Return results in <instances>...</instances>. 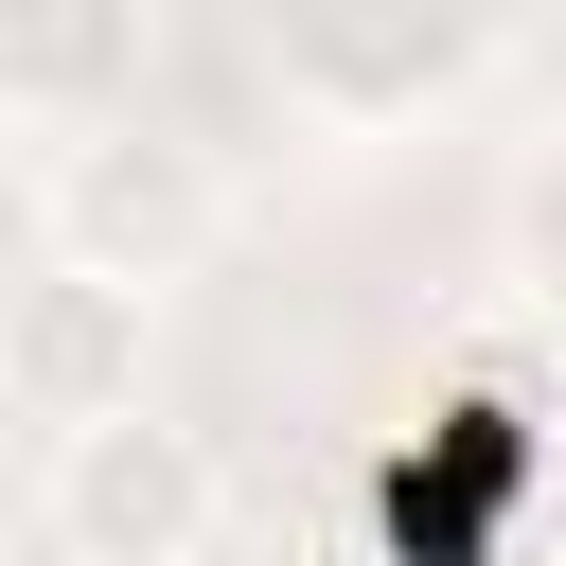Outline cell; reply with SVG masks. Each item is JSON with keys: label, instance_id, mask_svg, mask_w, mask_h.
I'll use <instances>...</instances> for the list:
<instances>
[{"label": "cell", "instance_id": "obj_1", "mask_svg": "<svg viewBox=\"0 0 566 566\" xmlns=\"http://www.w3.org/2000/svg\"><path fill=\"white\" fill-rule=\"evenodd\" d=\"M212 248H230V159H212V142H177L159 106L53 142V177H35V265H71V283H106V301L159 318L177 283H212Z\"/></svg>", "mask_w": 566, "mask_h": 566}, {"label": "cell", "instance_id": "obj_2", "mask_svg": "<svg viewBox=\"0 0 566 566\" xmlns=\"http://www.w3.org/2000/svg\"><path fill=\"white\" fill-rule=\"evenodd\" d=\"M248 53L318 142H407L513 53V0H248Z\"/></svg>", "mask_w": 566, "mask_h": 566}, {"label": "cell", "instance_id": "obj_3", "mask_svg": "<svg viewBox=\"0 0 566 566\" xmlns=\"http://www.w3.org/2000/svg\"><path fill=\"white\" fill-rule=\"evenodd\" d=\"M531 513H548V424L513 371H460L424 442H389L371 478V566H531Z\"/></svg>", "mask_w": 566, "mask_h": 566}, {"label": "cell", "instance_id": "obj_4", "mask_svg": "<svg viewBox=\"0 0 566 566\" xmlns=\"http://www.w3.org/2000/svg\"><path fill=\"white\" fill-rule=\"evenodd\" d=\"M35 531H53L71 566H212V531H230V460L142 389V407L35 442Z\"/></svg>", "mask_w": 566, "mask_h": 566}, {"label": "cell", "instance_id": "obj_5", "mask_svg": "<svg viewBox=\"0 0 566 566\" xmlns=\"http://www.w3.org/2000/svg\"><path fill=\"white\" fill-rule=\"evenodd\" d=\"M142 301H106V283H71V265H18L0 283V424H35V442H71V424H106V407H142Z\"/></svg>", "mask_w": 566, "mask_h": 566}, {"label": "cell", "instance_id": "obj_6", "mask_svg": "<svg viewBox=\"0 0 566 566\" xmlns=\"http://www.w3.org/2000/svg\"><path fill=\"white\" fill-rule=\"evenodd\" d=\"M159 88V0H0V124L88 142Z\"/></svg>", "mask_w": 566, "mask_h": 566}, {"label": "cell", "instance_id": "obj_7", "mask_svg": "<svg viewBox=\"0 0 566 566\" xmlns=\"http://www.w3.org/2000/svg\"><path fill=\"white\" fill-rule=\"evenodd\" d=\"M513 265H531V301H566V142L513 177Z\"/></svg>", "mask_w": 566, "mask_h": 566}]
</instances>
